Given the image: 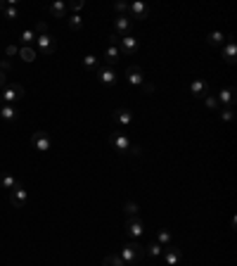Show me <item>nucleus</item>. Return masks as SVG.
<instances>
[{"label":"nucleus","mask_w":237,"mask_h":266,"mask_svg":"<svg viewBox=\"0 0 237 266\" xmlns=\"http://www.w3.org/2000/svg\"><path fill=\"white\" fill-rule=\"evenodd\" d=\"M5 55H8V57H17L19 55V48L17 46H8V48H5Z\"/></svg>","instance_id":"nucleus-34"},{"label":"nucleus","mask_w":237,"mask_h":266,"mask_svg":"<svg viewBox=\"0 0 237 266\" xmlns=\"http://www.w3.org/2000/svg\"><path fill=\"white\" fill-rule=\"evenodd\" d=\"M124 211H126V219H133V216H138V204L136 202H126Z\"/></svg>","instance_id":"nucleus-31"},{"label":"nucleus","mask_w":237,"mask_h":266,"mask_svg":"<svg viewBox=\"0 0 237 266\" xmlns=\"http://www.w3.org/2000/svg\"><path fill=\"white\" fill-rule=\"evenodd\" d=\"M81 8H83V3L78 0V3H74V5H69V12H78Z\"/></svg>","instance_id":"nucleus-38"},{"label":"nucleus","mask_w":237,"mask_h":266,"mask_svg":"<svg viewBox=\"0 0 237 266\" xmlns=\"http://www.w3.org/2000/svg\"><path fill=\"white\" fill-rule=\"evenodd\" d=\"M36 34H40V36H46V34H48V24H46V22H38V24H36Z\"/></svg>","instance_id":"nucleus-36"},{"label":"nucleus","mask_w":237,"mask_h":266,"mask_svg":"<svg viewBox=\"0 0 237 266\" xmlns=\"http://www.w3.org/2000/svg\"><path fill=\"white\" fill-rule=\"evenodd\" d=\"M128 12H130V15H128L130 19H145L150 10H147L145 3H133V5L128 8Z\"/></svg>","instance_id":"nucleus-16"},{"label":"nucleus","mask_w":237,"mask_h":266,"mask_svg":"<svg viewBox=\"0 0 237 266\" xmlns=\"http://www.w3.org/2000/svg\"><path fill=\"white\" fill-rule=\"evenodd\" d=\"M190 95L192 98H197V100H204V98L209 95V83L204 81V79H192L190 81Z\"/></svg>","instance_id":"nucleus-10"},{"label":"nucleus","mask_w":237,"mask_h":266,"mask_svg":"<svg viewBox=\"0 0 237 266\" xmlns=\"http://www.w3.org/2000/svg\"><path fill=\"white\" fill-rule=\"evenodd\" d=\"M220 57L226 60V65H235L237 62V43L232 41V38H228V41L223 43V48H220Z\"/></svg>","instance_id":"nucleus-11"},{"label":"nucleus","mask_w":237,"mask_h":266,"mask_svg":"<svg viewBox=\"0 0 237 266\" xmlns=\"http://www.w3.org/2000/svg\"><path fill=\"white\" fill-rule=\"evenodd\" d=\"M206 41H209V46H214V48H223L226 36H223V31H211L209 36H206Z\"/></svg>","instance_id":"nucleus-23"},{"label":"nucleus","mask_w":237,"mask_h":266,"mask_svg":"<svg viewBox=\"0 0 237 266\" xmlns=\"http://www.w3.org/2000/svg\"><path fill=\"white\" fill-rule=\"evenodd\" d=\"M204 102H206V107H209V110H218V100H216V95H206Z\"/></svg>","instance_id":"nucleus-32"},{"label":"nucleus","mask_w":237,"mask_h":266,"mask_svg":"<svg viewBox=\"0 0 237 266\" xmlns=\"http://www.w3.org/2000/svg\"><path fill=\"white\" fill-rule=\"evenodd\" d=\"M22 43H24V46H34V43H36V31H34V29H26V31H22Z\"/></svg>","instance_id":"nucleus-26"},{"label":"nucleus","mask_w":237,"mask_h":266,"mask_svg":"<svg viewBox=\"0 0 237 266\" xmlns=\"http://www.w3.org/2000/svg\"><path fill=\"white\" fill-rule=\"evenodd\" d=\"M118 57H121V53H118L116 46H107V50H104V62H107V67H114L118 62Z\"/></svg>","instance_id":"nucleus-19"},{"label":"nucleus","mask_w":237,"mask_h":266,"mask_svg":"<svg viewBox=\"0 0 237 266\" xmlns=\"http://www.w3.org/2000/svg\"><path fill=\"white\" fill-rule=\"evenodd\" d=\"M26 202H28L26 190H24V185L17 181L14 188L10 190V204H12V207H26Z\"/></svg>","instance_id":"nucleus-8"},{"label":"nucleus","mask_w":237,"mask_h":266,"mask_svg":"<svg viewBox=\"0 0 237 266\" xmlns=\"http://www.w3.org/2000/svg\"><path fill=\"white\" fill-rule=\"evenodd\" d=\"M140 88H142V93H147V95H152V93H154V83L145 81V83H142V86H140Z\"/></svg>","instance_id":"nucleus-35"},{"label":"nucleus","mask_w":237,"mask_h":266,"mask_svg":"<svg viewBox=\"0 0 237 266\" xmlns=\"http://www.w3.org/2000/svg\"><path fill=\"white\" fill-rule=\"evenodd\" d=\"M126 79H128V86H133V88H140L142 83L147 81V76L145 72H142V67H138V65H130L126 69Z\"/></svg>","instance_id":"nucleus-5"},{"label":"nucleus","mask_w":237,"mask_h":266,"mask_svg":"<svg viewBox=\"0 0 237 266\" xmlns=\"http://www.w3.org/2000/svg\"><path fill=\"white\" fill-rule=\"evenodd\" d=\"M19 117V112L14 110V105H2L0 107V119L2 121H8V124H14Z\"/></svg>","instance_id":"nucleus-15"},{"label":"nucleus","mask_w":237,"mask_h":266,"mask_svg":"<svg viewBox=\"0 0 237 266\" xmlns=\"http://www.w3.org/2000/svg\"><path fill=\"white\" fill-rule=\"evenodd\" d=\"M0 10H2V3H0Z\"/></svg>","instance_id":"nucleus-43"},{"label":"nucleus","mask_w":237,"mask_h":266,"mask_svg":"<svg viewBox=\"0 0 237 266\" xmlns=\"http://www.w3.org/2000/svg\"><path fill=\"white\" fill-rule=\"evenodd\" d=\"M17 57H22L24 62H34V60L38 57V53H36V48H34V46H24V48H19Z\"/></svg>","instance_id":"nucleus-21"},{"label":"nucleus","mask_w":237,"mask_h":266,"mask_svg":"<svg viewBox=\"0 0 237 266\" xmlns=\"http://www.w3.org/2000/svg\"><path fill=\"white\" fill-rule=\"evenodd\" d=\"M162 252H164V247L159 245V242H150L147 245V249H145V254H150V257H162Z\"/></svg>","instance_id":"nucleus-28"},{"label":"nucleus","mask_w":237,"mask_h":266,"mask_svg":"<svg viewBox=\"0 0 237 266\" xmlns=\"http://www.w3.org/2000/svg\"><path fill=\"white\" fill-rule=\"evenodd\" d=\"M83 67H86L88 72H100V60L95 55H86L83 57Z\"/></svg>","instance_id":"nucleus-24"},{"label":"nucleus","mask_w":237,"mask_h":266,"mask_svg":"<svg viewBox=\"0 0 237 266\" xmlns=\"http://www.w3.org/2000/svg\"><path fill=\"white\" fill-rule=\"evenodd\" d=\"M50 15H52V17H57V19L66 17V15H69V5L57 0V3H52V5H50Z\"/></svg>","instance_id":"nucleus-20"},{"label":"nucleus","mask_w":237,"mask_h":266,"mask_svg":"<svg viewBox=\"0 0 237 266\" xmlns=\"http://www.w3.org/2000/svg\"><path fill=\"white\" fill-rule=\"evenodd\" d=\"M220 121H232V110H230V107L220 110Z\"/></svg>","instance_id":"nucleus-33"},{"label":"nucleus","mask_w":237,"mask_h":266,"mask_svg":"<svg viewBox=\"0 0 237 266\" xmlns=\"http://www.w3.org/2000/svg\"><path fill=\"white\" fill-rule=\"evenodd\" d=\"M118 257L124 259V264L126 266H136L145 259V247H142L140 242H136V240H130L128 245L121 247V254H118Z\"/></svg>","instance_id":"nucleus-1"},{"label":"nucleus","mask_w":237,"mask_h":266,"mask_svg":"<svg viewBox=\"0 0 237 266\" xmlns=\"http://www.w3.org/2000/svg\"><path fill=\"white\" fill-rule=\"evenodd\" d=\"M57 50V41L50 34L46 36H36V53H43V55H52Z\"/></svg>","instance_id":"nucleus-6"},{"label":"nucleus","mask_w":237,"mask_h":266,"mask_svg":"<svg viewBox=\"0 0 237 266\" xmlns=\"http://www.w3.org/2000/svg\"><path fill=\"white\" fill-rule=\"evenodd\" d=\"M110 143H112V147H114V152H118V155H126L128 150H130V140H128V136H124L121 131H112Z\"/></svg>","instance_id":"nucleus-4"},{"label":"nucleus","mask_w":237,"mask_h":266,"mask_svg":"<svg viewBox=\"0 0 237 266\" xmlns=\"http://www.w3.org/2000/svg\"><path fill=\"white\" fill-rule=\"evenodd\" d=\"M5 17H8V19H17L19 17L17 0H8V5H5Z\"/></svg>","instance_id":"nucleus-25"},{"label":"nucleus","mask_w":237,"mask_h":266,"mask_svg":"<svg viewBox=\"0 0 237 266\" xmlns=\"http://www.w3.org/2000/svg\"><path fill=\"white\" fill-rule=\"evenodd\" d=\"M114 119H116L121 126H128V124L133 121V112L128 110V107H118V110L114 112Z\"/></svg>","instance_id":"nucleus-17"},{"label":"nucleus","mask_w":237,"mask_h":266,"mask_svg":"<svg viewBox=\"0 0 237 266\" xmlns=\"http://www.w3.org/2000/svg\"><path fill=\"white\" fill-rule=\"evenodd\" d=\"M130 29H133V19L128 17V15H118V17L114 19V36H118V38L128 36Z\"/></svg>","instance_id":"nucleus-9"},{"label":"nucleus","mask_w":237,"mask_h":266,"mask_svg":"<svg viewBox=\"0 0 237 266\" xmlns=\"http://www.w3.org/2000/svg\"><path fill=\"white\" fill-rule=\"evenodd\" d=\"M130 155H133V157H140V155H142V150H140L138 145H130Z\"/></svg>","instance_id":"nucleus-39"},{"label":"nucleus","mask_w":237,"mask_h":266,"mask_svg":"<svg viewBox=\"0 0 237 266\" xmlns=\"http://www.w3.org/2000/svg\"><path fill=\"white\" fill-rule=\"evenodd\" d=\"M14 183H17V178H14L12 174H8V171H2V174H0V188H2V190H12Z\"/></svg>","instance_id":"nucleus-22"},{"label":"nucleus","mask_w":237,"mask_h":266,"mask_svg":"<svg viewBox=\"0 0 237 266\" xmlns=\"http://www.w3.org/2000/svg\"><path fill=\"white\" fill-rule=\"evenodd\" d=\"M31 145L36 147L38 152H48V150L52 147V138H50V133H46V131H36V133L31 136Z\"/></svg>","instance_id":"nucleus-7"},{"label":"nucleus","mask_w":237,"mask_h":266,"mask_svg":"<svg viewBox=\"0 0 237 266\" xmlns=\"http://www.w3.org/2000/svg\"><path fill=\"white\" fill-rule=\"evenodd\" d=\"M8 83H10L8 74H5V72H0V91H2V88H5V86H8Z\"/></svg>","instance_id":"nucleus-37"},{"label":"nucleus","mask_w":237,"mask_h":266,"mask_svg":"<svg viewBox=\"0 0 237 266\" xmlns=\"http://www.w3.org/2000/svg\"><path fill=\"white\" fill-rule=\"evenodd\" d=\"M0 107H2V98H0Z\"/></svg>","instance_id":"nucleus-42"},{"label":"nucleus","mask_w":237,"mask_h":266,"mask_svg":"<svg viewBox=\"0 0 237 266\" xmlns=\"http://www.w3.org/2000/svg\"><path fill=\"white\" fill-rule=\"evenodd\" d=\"M171 233H168V230H159V233H156V242H159V245H162V247H168V245H171Z\"/></svg>","instance_id":"nucleus-29"},{"label":"nucleus","mask_w":237,"mask_h":266,"mask_svg":"<svg viewBox=\"0 0 237 266\" xmlns=\"http://www.w3.org/2000/svg\"><path fill=\"white\" fill-rule=\"evenodd\" d=\"M10 69V60H0V72H8Z\"/></svg>","instance_id":"nucleus-40"},{"label":"nucleus","mask_w":237,"mask_h":266,"mask_svg":"<svg viewBox=\"0 0 237 266\" xmlns=\"http://www.w3.org/2000/svg\"><path fill=\"white\" fill-rule=\"evenodd\" d=\"M118 43H121V50H118V53H124V55H128V57H133L138 50H140L138 38H133L130 34H128V36H124V38H118Z\"/></svg>","instance_id":"nucleus-12"},{"label":"nucleus","mask_w":237,"mask_h":266,"mask_svg":"<svg viewBox=\"0 0 237 266\" xmlns=\"http://www.w3.org/2000/svg\"><path fill=\"white\" fill-rule=\"evenodd\" d=\"M69 29H72V31H81L83 29V17L72 15V17H69Z\"/></svg>","instance_id":"nucleus-30"},{"label":"nucleus","mask_w":237,"mask_h":266,"mask_svg":"<svg viewBox=\"0 0 237 266\" xmlns=\"http://www.w3.org/2000/svg\"><path fill=\"white\" fill-rule=\"evenodd\" d=\"M126 235L130 240H140L142 235H145V223H142V219L140 216H133V219H126Z\"/></svg>","instance_id":"nucleus-3"},{"label":"nucleus","mask_w":237,"mask_h":266,"mask_svg":"<svg viewBox=\"0 0 237 266\" xmlns=\"http://www.w3.org/2000/svg\"><path fill=\"white\" fill-rule=\"evenodd\" d=\"M102 266H126V264H124V259L118 257V254H107V257L102 259Z\"/></svg>","instance_id":"nucleus-27"},{"label":"nucleus","mask_w":237,"mask_h":266,"mask_svg":"<svg viewBox=\"0 0 237 266\" xmlns=\"http://www.w3.org/2000/svg\"><path fill=\"white\" fill-rule=\"evenodd\" d=\"M24 86L22 83H12L10 81L2 91H0V98H2V105H14L17 100H22L24 98Z\"/></svg>","instance_id":"nucleus-2"},{"label":"nucleus","mask_w":237,"mask_h":266,"mask_svg":"<svg viewBox=\"0 0 237 266\" xmlns=\"http://www.w3.org/2000/svg\"><path fill=\"white\" fill-rule=\"evenodd\" d=\"M218 105H226V107H230L232 102H235V88H220L218 93Z\"/></svg>","instance_id":"nucleus-18"},{"label":"nucleus","mask_w":237,"mask_h":266,"mask_svg":"<svg viewBox=\"0 0 237 266\" xmlns=\"http://www.w3.org/2000/svg\"><path fill=\"white\" fill-rule=\"evenodd\" d=\"M162 257H164L166 266H178V261H180V257H182V252L178 247H174V245H168V247L162 252Z\"/></svg>","instance_id":"nucleus-13"},{"label":"nucleus","mask_w":237,"mask_h":266,"mask_svg":"<svg viewBox=\"0 0 237 266\" xmlns=\"http://www.w3.org/2000/svg\"><path fill=\"white\" fill-rule=\"evenodd\" d=\"M98 76H100V83H102V86H107V88L116 86V74H114V69H112V67H100Z\"/></svg>","instance_id":"nucleus-14"},{"label":"nucleus","mask_w":237,"mask_h":266,"mask_svg":"<svg viewBox=\"0 0 237 266\" xmlns=\"http://www.w3.org/2000/svg\"><path fill=\"white\" fill-rule=\"evenodd\" d=\"M114 8H116V12H126V10H128V5H126V3H116Z\"/></svg>","instance_id":"nucleus-41"}]
</instances>
